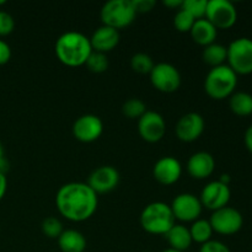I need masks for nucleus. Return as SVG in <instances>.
<instances>
[{"label":"nucleus","mask_w":252,"mask_h":252,"mask_svg":"<svg viewBox=\"0 0 252 252\" xmlns=\"http://www.w3.org/2000/svg\"><path fill=\"white\" fill-rule=\"evenodd\" d=\"M56 206L66 220L81 223L97 211L98 197L85 182H69L57 192Z\"/></svg>","instance_id":"nucleus-1"},{"label":"nucleus","mask_w":252,"mask_h":252,"mask_svg":"<svg viewBox=\"0 0 252 252\" xmlns=\"http://www.w3.org/2000/svg\"><path fill=\"white\" fill-rule=\"evenodd\" d=\"M58 61L69 68L85 65L93 53L90 38L78 31H68L58 37L54 46Z\"/></svg>","instance_id":"nucleus-2"},{"label":"nucleus","mask_w":252,"mask_h":252,"mask_svg":"<svg viewBox=\"0 0 252 252\" xmlns=\"http://www.w3.org/2000/svg\"><path fill=\"white\" fill-rule=\"evenodd\" d=\"M143 230L152 235H165L175 225L171 207L164 202L149 203L140 213Z\"/></svg>","instance_id":"nucleus-3"},{"label":"nucleus","mask_w":252,"mask_h":252,"mask_svg":"<svg viewBox=\"0 0 252 252\" xmlns=\"http://www.w3.org/2000/svg\"><path fill=\"white\" fill-rule=\"evenodd\" d=\"M238 75L229 65L212 68L204 79V90L213 100H224L235 93Z\"/></svg>","instance_id":"nucleus-4"},{"label":"nucleus","mask_w":252,"mask_h":252,"mask_svg":"<svg viewBox=\"0 0 252 252\" xmlns=\"http://www.w3.org/2000/svg\"><path fill=\"white\" fill-rule=\"evenodd\" d=\"M137 12L132 0H110L101 7L100 17L103 26L117 31L127 29L134 22Z\"/></svg>","instance_id":"nucleus-5"},{"label":"nucleus","mask_w":252,"mask_h":252,"mask_svg":"<svg viewBox=\"0 0 252 252\" xmlns=\"http://www.w3.org/2000/svg\"><path fill=\"white\" fill-rule=\"evenodd\" d=\"M228 65L235 71V74L248 75L252 73V39L248 37L236 38L229 44Z\"/></svg>","instance_id":"nucleus-6"},{"label":"nucleus","mask_w":252,"mask_h":252,"mask_svg":"<svg viewBox=\"0 0 252 252\" xmlns=\"http://www.w3.org/2000/svg\"><path fill=\"white\" fill-rule=\"evenodd\" d=\"M204 19L208 20L217 30H228L236 24L238 11L229 0H208Z\"/></svg>","instance_id":"nucleus-7"},{"label":"nucleus","mask_w":252,"mask_h":252,"mask_svg":"<svg viewBox=\"0 0 252 252\" xmlns=\"http://www.w3.org/2000/svg\"><path fill=\"white\" fill-rule=\"evenodd\" d=\"M209 223L214 233L220 235H234L243 228L244 217L236 208L226 206L218 211H214L209 219Z\"/></svg>","instance_id":"nucleus-8"},{"label":"nucleus","mask_w":252,"mask_h":252,"mask_svg":"<svg viewBox=\"0 0 252 252\" xmlns=\"http://www.w3.org/2000/svg\"><path fill=\"white\" fill-rule=\"evenodd\" d=\"M150 83L158 91L172 94L181 86V74L179 69L170 63H158L149 74Z\"/></svg>","instance_id":"nucleus-9"},{"label":"nucleus","mask_w":252,"mask_h":252,"mask_svg":"<svg viewBox=\"0 0 252 252\" xmlns=\"http://www.w3.org/2000/svg\"><path fill=\"white\" fill-rule=\"evenodd\" d=\"M138 133L140 138L147 143L160 142L166 133L165 118L155 111H147L138 120Z\"/></svg>","instance_id":"nucleus-10"},{"label":"nucleus","mask_w":252,"mask_h":252,"mask_svg":"<svg viewBox=\"0 0 252 252\" xmlns=\"http://www.w3.org/2000/svg\"><path fill=\"white\" fill-rule=\"evenodd\" d=\"M170 207L175 219H179L185 223H193L199 219L203 209L201 199L192 193L177 194Z\"/></svg>","instance_id":"nucleus-11"},{"label":"nucleus","mask_w":252,"mask_h":252,"mask_svg":"<svg viewBox=\"0 0 252 252\" xmlns=\"http://www.w3.org/2000/svg\"><path fill=\"white\" fill-rule=\"evenodd\" d=\"M120 172L116 167L111 165H102L91 172L86 184L98 196L115 191L120 184Z\"/></svg>","instance_id":"nucleus-12"},{"label":"nucleus","mask_w":252,"mask_h":252,"mask_svg":"<svg viewBox=\"0 0 252 252\" xmlns=\"http://www.w3.org/2000/svg\"><path fill=\"white\" fill-rule=\"evenodd\" d=\"M74 138L81 143H94L102 135L103 122L98 116L83 115L74 122L71 128Z\"/></svg>","instance_id":"nucleus-13"},{"label":"nucleus","mask_w":252,"mask_h":252,"mask_svg":"<svg viewBox=\"0 0 252 252\" xmlns=\"http://www.w3.org/2000/svg\"><path fill=\"white\" fill-rule=\"evenodd\" d=\"M230 197L231 191L228 185L217 180V181H212L204 186L199 199H201L202 206L214 212L228 206Z\"/></svg>","instance_id":"nucleus-14"},{"label":"nucleus","mask_w":252,"mask_h":252,"mask_svg":"<svg viewBox=\"0 0 252 252\" xmlns=\"http://www.w3.org/2000/svg\"><path fill=\"white\" fill-rule=\"evenodd\" d=\"M204 127V118L199 113L189 112L177 121L175 133L181 142L192 143L196 142L203 134Z\"/></svg>","instance_id":"nucleus-15"},{"label":"nucleus","mask_w":252,"mask_h":252,"mask_svg":"<svg viewBox=\"0 0 252 252\" xmlns=\"http://www.w3.org/2000/svg\"><path fill=\"white\" fill-rule=\"evenodd\" d=\"M182 175V165L176 158L164 157L155 162L153 167V176L155 181L162 186L175 185Z\"/></svg>","instance_id":"nucleus-16"},{"label":"nucleus","mask_w":252,"mask_h":252,"mask_svg":"<svg viewBox=\"0 0 252 252\" xmlns=\"http://www.w3.org/2000/svg\"><path fill=\"white\" fill-rule=\"evenodd\" d=\"M216 170V160L208 152H197L187 161V172L194 180H206Z\"/></svg>","instance_id":"nucleus-17"},{"label":"nucleus","mask_w":252,"mask_h":252,"mask_svg":"<svg viewBox=\"0 0 252 252\" xmlns=\"http://www.w3.org/2000/svg\"><path fill=\"white\" fill-rule=\"evenodd\" d=\"M120 41V31L108 26H103V25L94 32L90 38L93 51L103 54H107L108 52L113 51L118 46Z\"/></svg>","instance_id":"nucleus-18"},{"label":"nucleus","mask_w":252,"mask_h":252,"mask_svg":"<svg viewBox=\"0 0 252 252\" xmlns=\"http://www.w3.org/2000/svg\"><path fill=\"white\" fill-rule=\"evenodd\" d=\"M189 34H191L194 43L202 47H207L216 42L217 36H218V30L207 19H201L196 20L193 27L189 31Z\"/></svg>","instance_id":"nucleus-19"},{"label":"nucleus","mask_w":252,"mask_h":252,"mask_svg":"<svg viewBox=\"0 0 252 252\" xmlns=\"http://www.w3.org/2000/svg\"><path fill=\"white\" fill-rule=\"evenodd\" d=\"M57 240L61 252H84L88 246V241L84 234L75 229L64 230Z\"/></svg>","instance_id":"nucleus-20"},{"label":"nucleus","mask_w":252,"mask_h":252,"mask_svg":"<svg viewBox=\"0 0 252 252\" xmlns=\"http://www.w3.org/2000/svg\"><path fill=\"white\" fill-rule=\"evenodd\" d=\"M164 236L170 249L176 251L185 252L191 248L192 243H193L191 234H189V229L181 224H175Z\"/></svg>","instance_id":"nucleus-21"},{"label":"nucleus","mask_w":252,"mask_h":252,"mask_svg":"<svg viewBox=\"0 0 252 252\" xmlns=\"http://www.w3.org/2000/svg\"><path fill=\"white\" fill-rule=\"evenodd\" d=\"M226 58H228V48L217 42L204 47L203 52H202L203 62L212 68L224 65Z\"/></svg>","instance_id":"nucleus-22"},{"label":"nucleus","mask_w":252,"mask_h":252,"mask_svg":"<svg viewBox=\"0 0 252 252\" xmlns=\"http://www.w3.org/2000/svg\"><path fill=\"white\" fill-rule=\"evenodd\" d=\"M229 106L235 115L241 117L250 116L252 113V95L245 91L234 93L229 98Z\"/></svg>","instance_id":"nucleus-23"},{"label":"nucleus","mask_w":252,"mask_h":252,"mask_svg":"<svg viewBox=\"0 0 252 252\" xmlns=\"http://www.w3.org/2000/svg\"><path fill=\"white\" fill-rule=\"evenodd\" d=\"M189 229L192 241L199 244V245H203V244L211 241L214 233L209 220H206V219H197Z\"/></svg>","instance_id":"nucleus-24"},{"label":"nucleus","mask_w":252,"mask_h":252,"mask_svg":"<svg viewBox=\"0 0 252 252\" xmlns=\"http://www.w3.org/2000/svg\"><path fill=\"white\" fill-rule=\"evenodd\" d=\"M154 65L153 58L147 53H135L130 58V68L133 69V71L142 75H147V74L149 75Z\"/></svg>","instance_id":"nucleus-25"},{"label":"nucleus","mask_w":252,"mask_h":252,"mask_svg":"<svg viewBox=\"0 0 252 252\" xmlns=\"http://www.w3.org/2000/svg\"><path fill=\"white\" fill-rule=\"evenodd\" d=\"M147 111V105L140 98H129L122 106V113L129 120H139Z\"/></svg>","instance_id":"nucleus-26"},{"label":"nucleus","mask_w":252,"mask_h":252,"mask_svg":"<svg viewBox=\"0 0 252 252\" xmlns=\"http://www.w3.org/2000/svg\"><path fill=\"white\" fill-rule=\"evenodd\" d=\"M85 65L88 66V69L91 73L101 74L107 70L108 65H110V62H108L107 54L98 53V52L93 51V53L90 54V57L86 61Z\"/></svg>","instance_id":"nucleus-27"},{"label":"nucleus","mask_w":252,"mask_h":252,"mask_svg":"<svg viewBox=\"0 0 252 252\" xmlns=\"http://www.w3.org/2000/svg\"><path fill=\"white\" fill-rule=\"evenodd\" d=\"M207 4L208 0H184L181 9L193 16L194 20H201L206 17Z\"/></svg>","instance_id":"nucleus-28"},{"label":"nucleus","mask_w":252,"mask_h":252,"mask_svg":"<svg viewBox=\"0 0 252 252\" xmlns=\"http://www.w3.org/2000/svg\"><path fill=\"white\" fill-rule=\"evenodd\" d=\"M42 233L44 236L49 239H58L61 234L63 233V224L56 217H47L43 221H42Z\"/></svg>","instance_id":"nucleus-29"},{"label":"nucleus","mask_w":252,"mask_h":252,"mask_svg":"<svg viewBox=\"0 0 252 252\" xmlns=\"http://www.w3.org/2000/svg\"><path fill=\"white\" fill-rule=\"evenodd\" d=\"M194 22H196V20L193 19V16H191L189 12L182 9L177 10L176 15L174 17L175 29L179 32H182V33H189Z\"/></svg>","instance_id":"nucleus-30"},{"label":"nucleus","mask_w":252,"mask_h":252,"mask_svg":"<svg viewBox=\"0 0 252 252\" xmlns=\"http://www.w3.org/2000/svg\"><path fill=\"white\" fill-rule=\"evenodd\" d=\"M15 29V20L9 12L0 10V37L9 36Z\"/></svg>","instance_id":"nucleus-31"},{"label":"nucleus","mask_w":252,"mask_h":252,"mask_svg":"<svg viewBox=\"0 0 252 252\" xmlns=\"http://www.w3.org/2000/svg\"><path fill=\"white\" fill-rule=\"evenodd\" d=\"M199 252H231L230 249L224 243L218 240H211L201 245Z\"/></svg>","instance_id":"nucleus-32"},{"label":"nucleus","mask_w":252,"mask_h":252,"mask_svg":"<svg viewBox=\"0 0 252 252\" xmlns=\"http://www.w3.org/2000/svg\"><path fill=\"white\" fill-rule=\"evenodd\" d=\"M133 6H134L137 14H144V12H150L157 5L155 0H132Z\"/></svg>","instance_id":"nucleus-33"},{"label":"nucleus","mask_w":252,"mask_h":252,"mask_svg":"<svg viewBox=\"0 0 252 252\" xmlns=\"http://www.w3.org/2000/svg\"><path fill=\"white\" fill-rule=\"evenodd\" d=\"M11 59V48L5 41L0 39V65H5Z\"/></svg>","instance_id":"nucleus-34"},{"label":"nucleus","mask_w":252,"mask_h":252,"mask_svg":"<svg viewBox=\"0 0 252 252\" xmlns=\"http://www.w3.org/2000/svg\"><path fill=\"white\" fill-rule=\"evenodd\" d=\"M6 189H7L6 176H5L4 172L0 171V201L4 198L5 193H6Z\"/></svg>","instance_id":"nucleus-35"},{"label":"nucleus","mask_w":252,"mask_h":252,"mask_svg":"<svg viewBox=\"0 0 252 252\" xmlns=\"http://www.w3.org/2000/svg\"><path fill=\"white\" fill-rule=\"evenodd\" d=\"M9 169V164H7L6 159H5V153H4V147L0 143V171L4 172Z\"/></svg>","instance_id":"nucleus-36"},{"label":"nucleus","mask_w":252,"mask_h":252,"mask_svg":"<svg viewBox=\"0 0 252 252\" xmlns=\"http://www.w3.org/2000/svg\"><path fill=\"white\" fill-rule=\"evenodd\" d=\"M182 2H184V0H164L162 4H164L167 9L180 10L182 7Z\"/></svg>","instance_id":"nucleus-37"},{"label":"nucleus","mask_w":252,"mask_h":252,"mask_svg":"<svg viewBox=\"0 0 252 252\" xmlns=\"http://www.w3.org/2000/svg\"><path fill=\"white\" fill-rule=\"evenodd\" d=\"M244 140H245V145L249 152L252 153V125L246 129L245 135H244Z\"/></svg>","instance_id":"nucleus-38"},{"label":"nucleus","mask_w":252,"mask_h":252,"mask_svg":"<svg viewBox=\"0 0 252 252\" xmlns=\"http://www.w3.org/2000/svg\"><path fill=\"white\" fill-rule=\"evenodd\" d=\"M219 181H220V182H223V184L228 185V186H229V182H230V176H229L228 174H224V175H221V176H220V179H219Z\"/></svg>","instance_id":"nucleus-39"},{"label":"nucleus","mask_w":252,"mask_h":252,"mask_svg":"<svg viewBox=\"0 0 252 252\" xmlns=\"http://www.w3.org/2000/svg\"><path fill=\"white\" fill-rule=\"evenodd\" d=\"M161 252H181V251H176V250H172V249H166V250H162Z\"/></svg>","instance_id":"nucleus-40"},{"label":"nucleus","mask_w":252,"mask_h":252,"mask_svg":"<svg viewBox=\"0 0 252 252\" xmlns=\"http://www.w3.org/2000/svg\"><path fill=\"white\" fill-rule=\"evenodd\" d=\"M6 4V1H5V0H0V6H2V5H5Z\"/></svg>","instance_id":"nucleus-41"},{"label":"nucleus","mask_w":252,"mask_h":252,"mask_svg":"<svg viewBox=\"0 0 252 252\" xmlns=\"http://www.w3.org/2000/svg\"><path fill=\"white\" fill-rule=\"evenodd\" d=\"M143 252H149V251H143Z\"/></svg>","instance_id":"nucleus-42"}]
</instances>
